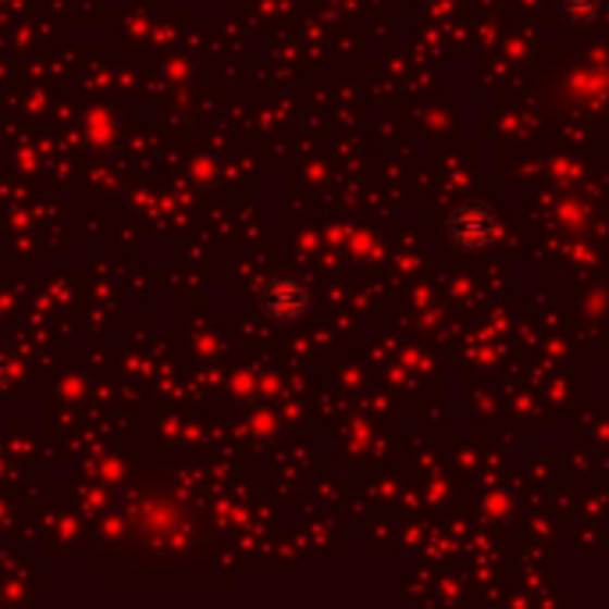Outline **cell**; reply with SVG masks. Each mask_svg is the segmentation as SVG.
Listing matches in <instances>:
<instances>
[{
	"mask_svg": "<svg viewBox=\"0 0 609 609\" xmlns=\"http://www.w3.org/2000/svg\"><path fill=\"white\" fill-rule=\"evenodd\" d=\"M257 300H261L264 318L289 325V321L307 318L310 303H314V293H310L307 278L289 275V271H278V275H268L261 282V293H257Z\"/></svg>",
	"mask_w": 609,
	"mask_h": 609,
	"instance_id": "6da1fadb",
	"label": "cell"
},
{
	"mask_svg": "<svg viewBox=\"0 0 609 609\" xmlns=\"http://www.w3.org/2000/svg\"><path fill=\"white\" fill-rule=\"evenodd\" d=\"M446 236L460 250L482 253L499 236V217L488 203H460L446 217Z\"/></svg>",
	"mask_w": 609,
	"mask_h": 609,
	"instance_id": "7a4b0ae2",
	"label": "cell"
},
{
	"mask_svg": "<svg viewBox=\"0 0 609 609\" xmlns=\"http://www.w3.org/2000/svg\"><path fill=\"white\" fill-rule=\"evenodd\" d=\"M602 4H606V0H560V11H563L567 22L592 25L595 18L602 15Z\"/></svg>",
	"mask_w": 609,
	"mask_h": 609,
	"instance_id": "3957f363",
	"label": "cell"
}]
</instances>
